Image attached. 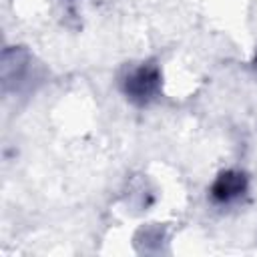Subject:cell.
I'll return each mask as SVG.
<instances>
[{
  "mask_svg": "<svg viewBox=\"0 0 257 257\" xmlns=\"http://www.w3.org/2000/svg\"><path fill=\"white\" fill-rule=\"evenodd\" d=\"M120 90L124 98L135 106H149L163 90V72L155 60L141 62L128 68L120 78Z\"/></svg>",
  "mask_w": 257,
  "mask_h": 257,
  "instance_id": "1",
  "label": "cell"
},
{
  "mask_svg": "<svg viewBox=\"0 0 257 257\" xmlns=\"http://www.w3.org/2000/svg\"><path fill=\"white\" fill-rule=\"evenodd\" d=\"M2 86L6 92L30 88L34 76V58L24 46H6L2 50Z\"/></svg>",
  "mask_w": 257,
  "mask_h": 257,
  "instance_id": "2",
  "label": "cell"
},
{
  "mask_svg": "<svg viewBox=\"0 0 257 257\" xmlns=\"http://www.w3.org/2000/svg\"><path fill=\"white\" fill-rule=\"evenodd\" d=\"M247 191H249L247 173L239 169H225L213 179L209 187V199L215 205L227 207V205L241 201L247 195Z\"/></svg>",
  "mask_w": 257,
  "mask_h": 257,
  "instance_id": "3",
  "label": "cell"
},
{
  "mask_svg": "<svg viewBox=\"0 0 257 257\" xmlns=\"http://www.w3.org/2000/svg\"><path fill=\"white\" fill-rule=\"evenodd\" d=\"M165 241V229L161 225H149L141 229L135 237V245L139 251H159Z\"/></svg>",
  "mask_w": 257,
  "mask_h": 257,
  "instance_id": "4",
  "label": "cell"
},
{
  "mask_svg": "<svg viewBox=\"0 0 257 257\" xmlns=\"http://www.w3.org/2000/svg\"><path fill=\"white\" fill-rule=\"evenodd\" d=\"M251 66H253V70L257 72V50H255V54H253V60H251Z\"/></svg>",
  "mask_w": 257,
  "mask_h": 257,
  "instance_id": "5",
  "label": "cell"
}]
</instances>
